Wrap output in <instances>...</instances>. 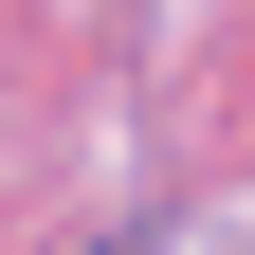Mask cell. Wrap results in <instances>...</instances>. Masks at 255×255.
Wrapping results in <instances>:
<instances>
[{"label": "cell", "mask_w": 255, "mask_h": 255, "mask_svg": "<svg viewBox=\"0 0 255 255\" xmlns=\"http://www.w3.org/2000/svg\"><path fill=\"white\" fill-rule=\"evenodd\" d=\"M91 255H146V219H128V237H91Z\"/></svg>", "instance_id": "1"}]
</instances>
